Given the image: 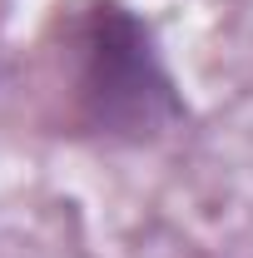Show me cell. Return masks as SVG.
I'll use <instances>...</instances> for the list:
<instances>
[{
    "instance_id": "cell-1",
    "label": "cell",
    "mask_w": 253,
    "mask_h": 258,
    "mask_svg": "<svg viewBox=\"0 0 253 258\" xmlns=\"http://www.w3.org/2000/svg\"><path fill=\"white\" fill-rule=\"evenodd\" d=\"M75 95L95 129L124 139H149L179 119V95L149 25L114 0L90 5L75 30Z\"/></svg>"
}]
</instances>
